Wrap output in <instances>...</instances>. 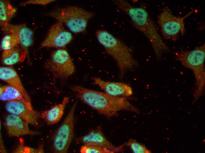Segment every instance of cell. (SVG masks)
Listing matches in <instances>:
<instances>
[{"mask_svg":"<svg viewBox=\"0 0 205 153\" xmlns=\"http://www.w3.org/2000/svg\"><path fill=\"white\" fill-rule=\"evenodd\" d=\"M47 15L65 25L71 31L76 34L85 31L89 20L94 14L76 6H68L55 9Z\"/></svg>","mask_w":205,"mask_h":153,"instance_id":"5","label":"cell"},{"mask_svg":"<svg viewBox=\"0 0 205 153\" xmlns=\"http://www.w3.org/2000/svg\"><path fill=\"white\" fill-rule=\"evenodd\" d=\"M4 124L10 137L36 135L39 134L37 131L31 130L27 122L14 114H9L6 115L4 118Z\"/></svg>","mask_w":205,"mask_h":153,"instance_id":"13","label":"cell"},{"mask_svg":"<svg viewBox=\"0 0 205 153\" xmlns=\"http://www.w3.org/2000/svg\"><path fill=\"white\" fill-rule=\"evenodd\" d=\"M92 79L94 84L98 86L104 92L110 96L126 97L133 94L131 87L127 84L105 81L97 77H94Z\"/></svg>","mask_w":205,"mask_h":153,"instance_id":"14","label":"cell"},{"mask_svg":"<svg viewBox=\"0 0 205 153\" xmlns=\"http://www.w3.org/2000/svg\"><path fill=\"white\" fill-rule=\"evenodd\" d=\"M174 59L193 73L195 79L193 101L194 103L204 92L205 44L204 43L192 50H181L176 52Z\"/></svg>","mask_w":205,"mask_h":153,"instance_id":"4","label":"cell"},{"mask_svg":"<svg viewBox=\"0 0 205 153\" xmlns=\"http://www.w3.org/2000/svg\"><path fill=\"white\" fill-rule=\"evenodd\" d=\"M54 0H29L22 2L21 5H24L28 4H36L45 5L54 1Z\"/></svg>","mask_w":205,"mask_h":153,"instance_id":"23","label":"cell"},{"mask_svg":"<svg viewBox=\"0 0 205 153\" xmlns=\"http://www.w3.org/2000/svg\"><path fill=\"white\" fill-rule=\"evenodd\" d=\"M1 30L5 34H13L18 37L21 48L19 61L23 62L27 56L29 47L33 43V32L23 24H14L9 23L5 26L1 28Z\"/></svg>","mask_w":205,"mask_h":153,"instance_id":"10","label":"cell"},{"mask_svg":"<svg viewBox=\"0 0 205 153\" xmlns=\"http://www.w3.org/2000/svg\"><path fill=\"white\" fill-rule=\"evenodd\" d=\"M77 142L83 145L98 146L106 148L115 153L123 152L124 144L116 147L109 141L104 135L101 126L91 130L87 134L76 139Z\"/></svg>","mask_w":205,"mask_h":153,"instance_id":"12","label":"cell"},{"mask_svg":"<svg viewBox=\"0 0 205 153\" xmlns=\"http://www.w3.org/2000/svg\"><path fill=\"white\" fill-rule=\"evenodd\" d=\"M129 147L133 153H151V152L145 146L136 140L130 139L125 144Z\"/></svg>","mask_w":205,"mask_h":153,"instance_id":"21","label":"cell"},{"mask_svg":"<svg viewBox=\"0 0 205 153\" xmlns=\"http://www.w3.org/2000/svg\"><path fill=\"white\" fill-rule=\"evenodd\" d=\"M118 8L129 17L133 26L142 33L150 42L157 59L160 60L163 54L170 51L163 42L156 25L146 10L134 6L125 0H114Z\"/></svg>","mask_w":205,"mask_h":153,"instance_id":"2","label":"cell"},{"mask_svg":"<svg viewBox=\"0 0 205 153\" xmlns=\"http://www.w3.org/2000/svg\"><path fill=\"white\" fill-rule=\"evenodd\" d=\"M0 79L8 85L19 90L27 103L32 105L30 97L24 88L18 73L11 66L0 67Z\"/></svg>","mask_w":205,"mask_h":153,"instance_id":"15","label":"cell"},{"mask_svg":"<svg viewBox=\"0 0 205 153\" xmlns=\"http://www.w3.org/2000/svg\"><path fill=\"white\" fill-rule=\"evenodd\" d=\"M95 34L99 43L116 62L120 78L127 71L138 66L133 56L132 49L123 41L104 29L97 30Z\"/></svg>","mask_w":205,"mask_h":153,"instance_id":"3","label":"cell"},{"mask_svg":"<svg viewBox=\"0 0 205 153\" xmlns=\"http://www.w3.org/2000/svg\"><path fill=\"white\" fill-rule=\"evenodd\" d=\"M69 100V97H65L61 103L55 105L49 110L43 112L40 114V117L48 125H52L58 123L64 114L65 108Z\"/></svg>","mask_w":205,"mask_h":153,"instance_id":"16","label":"cell"},{"mask_svg":"<svg viewBox=\"0 0 205 153\" xmlns=\"http://www.w3.org/2000/svg\"><path fill=\"white\" fill-rule=\"evenodd\" d=\"M44 66L51 72L55 79H66L75 71L72 59L64 48L53 51L50 58L45 62Z\"/></svg>","mask_w":205,"mask_h":153,"instance_id":"7","label":"cell"},{"mask_svg":"<svg viewBox=\"0 0 205 153\" xmlns=\"http://www.w3.org/2000/svg\"><path fill=\"white\" fill-rule=\"evenodd\" d=\"M21 54V48L19 46L4 51L1 56V62L6 66H11L20 61Z\"/></svg>","mask_w":205,"mask_h":153,"instance_id":"19","label":"cell"},{"mask_svg":"<svg viewBox=\"0 0 205 153\" xmlns=\"http://www.w3.org/2000/svg\"><path fill=\"white\" fill-rule=\"evenodd\" d=\"M19 41L17 36L12 34H5L0 42V49L3 51L9 50L18 46Z\"/></svg>","mask_w":205,"mask_h":153,"instance_id":"20","label":"cell"},{"mask_svg":"<svg viewBox=\"0 0 205 153\" xmlns=\"http://www.w3.org/2000/svg\"><path fill=\"white\" fill-rule=\"evenodd\" d=\"M17 9L8 1H0V24L1 28L8 24L14 16Z\"/></svg>","mask_w":205,"mask_h":153,"instance_id":"18","label":"cell"},{"mask_svg":"<svg viewBox=\"0 0 205 153\" xmlns=\"http://www.w3.org/2000/svg\"><path fill=\"white\" fill-rule=\"evenodd\" d=\"M73 38L71 33L65 29L62 23L57 21L49 29L41 44L40 47L63 48L71 41Z\"/></svg>","mask_w":205,"mask_h":153,"instance_id":"9","label":"cell"},{"mask_svg":"<svg viewBox=\"0 0 205 153\" xmlns=\"http://www.w3.org/2000/svg\"><path fill=\"white\" fill-rule=\"evenodd\" d=\"M76 103L73 105L63 122L56 130L53 140L54 152L66 153L74 137V114Z\"/></svg>","mask_w":205,"mask_h":153,"instance_id":"8","label":"cell"},{"mask_svg":"<svg viewBox=\"0 0 205 153\" xmlns=\"http://www.w3.org/2000/svg\"><path fill=\"white\" fill-rule=\"evenodd\" d=\"M70 89L77 97L95 110L108 117L116 116L118 112L125 110L137 114L139 110L133 106L126 97L110 96L105 92L89 89L78 85H74Z\"/></svg>","mask_w":205,"mask_h":153,"instance_id":"1","label":"cell"},{"mask_svg":"<svg viewBox=\"0 0 205 153\" xmlns=\"http://www.w3.org/2000/svg\"><path fill=\"white\" fill-rule=\"evenodd\" d=\"M192 10L182 17L174 15L168 6L164 7L157 17V23L165 39L176 42L185 34V20L193 12Z\"/></svg>","mask_w":205,"mask_h":153,"instance_id":"6","label":"cell"},{"mask_svg":"<svg viewBox=\"0 0 205 153\" xmlns=\"http://www.w3.org/2000/svg\"><path fill=\"white\" fill-rule=\"evenodd\" d=\"M0 99L4 102L21 101L27 104L30 107L26 101L21 93L17 89L9 85L1 86L0 87Z\"/></svg>","mask_w":205,"mask_h":153,"instance_id":"17","label":"cell"},{"mask_svg":"<svg viewBox=\"0 0 205 153\" xmlns=\"http://www.w3.org/2000/svg\"><path fill=\"white\" fill-rule=\"evenodd\" d=\"M5 108L9 114L18 116L29 124L37 126L40 114L27 103L19 101L8 102L5 104Z\"/></svg>","mask_w":205,"mask_h":153,"instance_id":"11","label":"cell"},{"mask_svg":"<svg viewBox=\"0 0 205 153\" xmlns=\"http://www.w3.org/2000/svg\"><path fill=\"white\" fill-rule=\"evenodd\" d=\"M81 153H114L113 151L102 147L83 145L80 149Z\"/></svg>","mask_w":205,"mask_h":153,"instance_id":"22","label":"cell"}]
</instances>
